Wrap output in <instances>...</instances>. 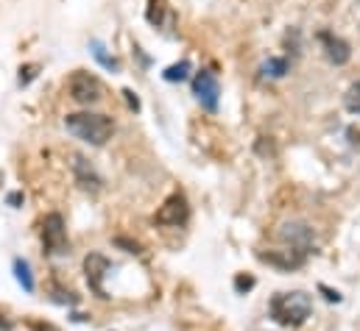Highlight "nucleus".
Here are the masks:
<instances>
[{"instance_id": "nucleus-6", "label": "nucleus", "mask_w": 360, "mask_h": 331, "mask_svg": "<svg viewBox=\"0 0 360 331\" xmlns=\"http://www.w3.org/2000/svg\"><path fill=\"white\" fill-rule=\"evenodd\" d=\"M193 95H195V100L201 103V109L218 112V103H221V83L215 79V73L198 70V73L193 76Z\"/></svg>"}, {"instance_id": "nucleus-20", "label": "nucleus", "mask_w": 360, "mask_h": 331, "mask_svg": "<svg viewBox=\"0 0 360 331\" xmlns=\"http://www.w3.org/2000/svg\"><path fill=\"white\" fill-rule=\"evenodd\" d=\"M319 290H321V292H324V298H327V301H330V304H341V301H344V298H341V292H338V290H330V287H327V284H321V287H319Z\"/></svg>"}, {"instance_id": "nucleus-23", "label": "nucleus", "mask_w": 360, "mask_h": 331, "mask_svg": "<svg viewBox=\"0 0 360 331\" xmlns=\"http://www.w3.org/2000/svg\"><path fill=\"white\" fill-rule=\"evenodd\" d=\"M31 331H56L51 323H31Z\"/></svg>"}, {"instance_id": "nucleus-3", "label": "nucleus", "mask_w": 360, "mask_h": 331, "mask_svg": "<svg viewBox=\"0 0 360 331\" xmlns=\"http://www.w3.org/2000/svg\"><path fill=\"white\" fill-rule=\"evenodd\" d=\"M42 248L48 256H65L70 250V240H68V226H65V217L59 212H51L45 215L42 220Z\"/></svg>"}, {"instance_id": "nucleus-15", "label": "nucleus", "mask_w": 360, "mask_h": 331, "mask_svg": "<svg viewBox=\"0 0 360 331\" xmlns=\"http://www.w3.org/2000/svg\"><path fill=\"white\" fill-rule=\"evenodd\" d=\"M165 14L171 17V11H168L165 0H151V6H148V11H146L148 22H151V25H157V28H162V25H165Z\"/></svg>"}, {"instance_id": "nucleus-16", "label": "nucleus", "mask_w": 360, "mask_h": 331, "mask_svg": "<svg viewBox=\"0 0 360 331\" xmlns=\"http://www.w3.org/2000/svg\"><path fill=\"white\" fill-rule=\"evenodd\" d=\"M190 70H193V65H190L187 59H181L179 65H171V67L162 73V79H165V81H171V83L187 81V79H190Z\"/></svg>"}, {"instance_id": "nucleus-12", "label": "nucleus", "mask_w": 360, "mask_h": 331, "mask_svg": "<svg viewBox=\"0 0 360 331\" xmlns=\"http://www.w3.org/2000/svg\"><path fill=\"white\" fill-rule=\"evenodd\" d=\"M260 73H263V79H285L288 73H290V62L285 59V56H271L263 62V67H260Z\"/></svg>"}, {"instance_id": "nucleus-7", "label": "nucleus", "mask_w": 360, "mask_h": 331, "mask_svg": "<svg viewBox=\"0 0 360 331\" xmlns=\"http://www.w3.org/2000/svg\"><path fill=\"white\" fill-rule=\"evenodd\" d=\"M276 237L285 243V248L299 250L304 256L316 248V234H313V229L307 223H285V226H279Z\"/></svg>"}, {"instance_id": "nucleus-4", "label": "nucleus", "mask_w": 360, "mask_h": 331, "mask_svg": "<svg viewBox=\"0 0 360 331\" xmlns=\"http://www.w3.org/2000/svg\"><path fill=\"white\" fill-rule=\"evenodd\" d=\"M68 92H70V100H76L79 106H95L103 97V83L98 81L92 73L76 70L68 81Z\"/></svg>"}, {"instance_id": "nucleus-18", "label": "nucleus", "mask_w": 360, "mask_h": 331, "mask_svg": "<svg viewBox=\"0 0 360 331\" xmlns=\"http://www.w3.org/2000/svg\"><path fill=\"white\" fill-rule=\"evenodd\" d=\"M37 70H39V65H25V67H20V86H28V83L37 79Z\"/></svg>"}, {"instance_id": "nucleus-10", "label": "nucleus", "mask_w": 360, "mask_h": 331, "mask_svg": "<svg viewBox=\"0 0 360 331\" xmlns=\"http://www.w3.org/2000/svg\"><path fill=\"white\" fill-rule=\"evenodd\" d=\"M70 167H73V178H76V184L84 189V192H101L103 189V178H101V173L95 170V165H92L90 159H84V156H73V162H70Z\"/></svg>"}, {"instance_id": "nucleus-14", "label": "nucleus", "mask_w": 360, "mask_h": 331, "mask_svg": "<svg viewBox=\"0 0 360 331\" xmlns=\"http://www.w3.org/2000/svg\"><path fill=\"white\" fill-rule=\"evenodd\" d=\"M11 267H14V278L20 281V287H22L25 292H34V290H37V284H34V276H31V264H28L25 259H20V256H17V259L11 262Z\"/></svg>"}, {"instance_id": "nucleus-22", "label": "nucleus", "mask_w": 360, "mask_h": 331, "mask_svg": "<svg viewBox=\"0 0 360 331\" xmlns=\"http://www.w3.org/2000/svg\"><path fill=\"white\" fill-rule=\"evenodd\" d=\"M6 201H8V206H20V203L25 201V195H22V192H11Z\"/></svg>"}, {"instance_id": "nucleus-9", "label": "nucleus", "mask_w": 360, "mask_h": 331, "mask_svg": "<svg viewBox=\"0 0 360 331\" xmlns=\"http://www.w3.org/2000/svg\"><path fill=\"white\" fill-rule=\"evenodd\" d=\"M112 270V262L103 256V253H90L84 259V273H87V284L98 298H109V292L103 290V276H109Z\"/></svg>"}, {"instance_id": "nucleus-17", "label": "nucleus", "mask_w": 360, "mask_h": 331, "mask_svg": "<svg viewBox=\"0 0 360 331\" xmlns=\"http://www.w3.org/2000/svg\"><path fill=\"white\" fill-rule=\"evenodd\" d=\"M344 106H347L352 114H358L360 117V81H355L349 89H347V95H344Z\"/></svg>"}, {"instance_id": "nucleus-11", "label": "nucleus", "mask_w": 360, "mask_h": 331, "mask_svg": "<svg viewBox=\"0 0 360 331\" xmlns=\"http://www.w3.org/2000/svg\"><path fill=\"white\" fill-rule=\"evenodd\" d=\"M260 259L274 264V267H279V270H296V267H302V264L307 262L304 253H299V250H293V248L269 250V253H260Z\"/></svg>"}, {"instance_id": "nucleus-8", "label": "nucleus", "mask_w": 360, "mask_h": 331, "mask_svg": "<svg viewBox=\"0 0 360 331\" xmlns=\"http://www.w3.org/2000/svg\"><path fill=\"white\" fill-rule=\"evenodd\" d=\"M319 42H321L324 56H327L330 65L344 67V65L352 59V48H349V42H347L344 36H338V34H333V31H319Z\"/></svg>"}, {"instance_id": "nucleus-13", "label": "nucleus", "mask_w": 360, "mask_h": 331, "mask_svg": "<svg viewBox=\"0 0 360 331\" xmlns=\"http://www.w3.org/2000/svg\"><path fill=\"white\" fill-rule=\"evenodd\" d=\"M90 50H92V56H95V62H98L103 70H109V73H120V62H117L115 56H109V53H106V48H103V42H101V39H92Z\"/></svg>"}, {"instance_id": "nucleus-19", "label": "nucleus", "mask_w": 360, "mask_h": 331, "mask_svg": "<svg viewBox=\"0 0 360 331\" xmlns=\"http://www.w3.org/2000/svg\"><path fill=\"white\" fill-rule=\"evenodd\" d=\"M252 287H255V278H252V276H238V278H235V290H238V292H249Z\"/></svg>"}, {"instance_id": "nucleus-5", "label": "nucleus", "mask_w": 360, "mask_h": 331, "mask_svg": "<svg viewBox=\"0 0 360 331\" xmlns=\"http://www.w3.org/2000/svg\"><path fill=\"white\" fill-rule=\"evenodd\" d=\"M187 220H190V203H187L184 192L168 195L165 203H162V206L157 209V215H154V223H157V226H174V229H179Z\"/></svg>"}, {"instance_id": "nucleus-1", "label": "nucleus", "mask_w": 360, "mask_h": 331, "mask_svg": "<svg viewBox=\"0 0 360 331\" xmlns=\"http://www.w3.org/2000/svg\"><path fill=\"white\" fill-rule=\"evenodd\" d=\"M65 128L68 134H73L76 140L87 142L92 148H103L115 134V120L98 112H73L65 117Z\"/></svg>"}, {"instance_id": "nucleus-21", "label": "nucleus", "mask_w": 360, "mask_h": 331, "mask_svg": "<svg viewBox=\"0 0 360 331\" xmlns=\"http://www.w3.org/2000/svg\"><path fill=\"white\" fill-rule=\"evenodd\" d=\"M123 95H126V103H129L134 112H140V97H137L131 89H123Z\"/></svg>"}, {"instance_id": "nucleus-2", "label": "nucleus", "mask_w": 360, "mask_h": 331, "mask_svg": "<svg viewBox=\"0 0 360 331\" xmlns=\"http://www.w3.org/2000/svg\"><path fill=\"white\" fill-rule=\"evenodd\" d=\"M313 315V298L302 290H293V292H276L271 298V318L279 323V326H288V329H299L310 320Z\"/></svg>"}]
</instances>
